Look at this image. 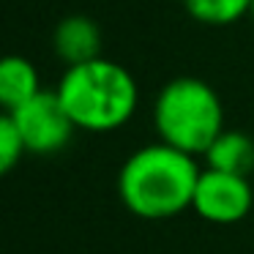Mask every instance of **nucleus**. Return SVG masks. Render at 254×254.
Returning a JSON list of instances; mask_svg holds the SVG:
<instances>
[{"label":"nucleus","mask_w":254,"mask_h":254,"mask_svg":"<svg viewBox=\"0 0 254 254\" xmlns=\"http://www.w3.org/2000/svg\"><path fill=\"white\" fill-rule=\"evenodd\" d=\"M202 167L197 156L167 142L137 148L118 172V197L139 219H172L191 208Z\"/></svg>","instance_id":"f257e3e1"},{"label":"nucleus","mask_w":254,"mask_h":254,"mask_svg":"<svg viewBox=\"0 0 254 254\" xmlns=\"http://www.w3.org/2000/svg\"><path fill=\"white\" fill-rule=\"evenodd\" d=\"M55 90L74 126L96 134L126 126L139 104L137 79L126 66L110 58L68 66Z\"/></svg>","instance_id":"f03ea898"},{"label":"nucleus","mask_w":254,"mask_h":254,"mask_svg":"<svg viewBox=\"0 0 254 254\" xmlns=\"http://www.w3.org/2000/svg\"><path fill=\"white\" fill-rule=\"evenodd\" d=\"M153 126L161 142L202 156L224 128V107L205 79L175 77L156 96Z\"/></svg>","instance_id":"7ed1b4c3"},{"label":"nucleus","mask_w":254,"mask_h":254,"mask_svg":"<svg viewBox=\"0 0 254 254\" xmlns=\"http://www.w3.org/2000/svg\"><path fill=\"white\" fill-rule=\"evenodd\" d=\"M19 134H22L25 150L33 156H55L71 142L74 126L71 115L66 112L58 90H39L30 101L11 112Z\"/></svg>","instance_id":"20e7f679"},{"label":"nucleus","mask_w":254,"mask_h":254,"mask_svg":"<svg viewBox=\"0 0 254 254\" xmlns=\"http://www.w3.org/2000/svg\"><path fill=\"white\" fill-rule=\"evenodd\" d=\"M254 205V191L249 175H235V172L213 170L205 167L197 178L191 210L202 216L210 224H235L246 219Z\"/></svg>","instance_id":"39448f33"},{"label":"nucleus","mask_w":254,"mask_h":254,"mask_svg":"<svg viewBox=\"0 0 254 254\" xmlns=\"http://www.w3.org/2000/svg\"><path fill=\"white\" fill-rule=\"evenodd\" d=\"M52 50L68 66H79L93 58H101V30L96 19L85 14H71L61 19L52 33Z\"/></svg>","instance_id":"423d86ee"},{"label":"nucleus","mask_w":254,"mask_h":254,"mask_svg":"<svg viewBox=\"0 0 254 254\" xmlns=\"http://www.w3.org/2000/svg\"><path fill=\"white\" fill-rule=\"evenodd\" d=\"M41 88L39 68L22 55H3L0 58V110L14 112L30 101Z\"/></svg>","instance_id":"0eeeda50"},{"label":"nucleus","mask_w":254,"mask_h":254,"mask_svg":"<svg viewBox=\"0 0 254 254\" xmlns=\"http://www.w3.org/2000/svg\"><path fill=\"white\" fill-rule=\"evenodd\" d=\"M205 167L235 175H249L254 170V139L238 128H221V134L205 150Z\"/></svg>","instance_id":"6e6552de"},{"label":"nucleus","mask_w":254,"mask_h":254,"mask_svg":"<svg viewBox=\"0 0 254 254\" xmlns=\"http://www.w3.org/2000/svg\"><path fill=\"white\" fill-rule=\"evenodd\" d=\"M189 17L210 28H224L246 17L252 0H181Z\"/></svg>","instance_id":"1a4fd4ad"},{"label":"nucleus","mask_w":254,"mask_h":254,"mask_svg":"<svg viewBox=\"0 0 254 254\" xmlns=\"http://www.w3.org/2000/svg\"><path fill=\"white\" fill-rule=\"evenodd\" d=\"M28 153L22 142V134H19L17 123H14L11 112L0 110V178L8 175L14 167L19 164V159Z\"/></svg>","instance_id":"9d476101"},{"label":"nucleus","mask_w":254,"mask_h":254,"mask_svg":"<svg viewBox=\"0 0 254 254\" xmlns=\"http://www.w3.org/2000/svg\"><path fill=\"white\" fill-rule=\"evenodd\" d=\"M249 14H252V19H254V0H252V8H249Z\"/></svg>","instance_id":"9b49d317"}]
</instances>
